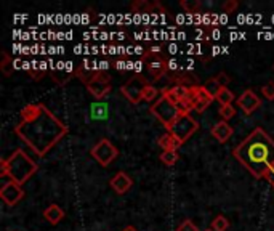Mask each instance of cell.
<instances>
[{
    "label": "cell",
    "instance_id": "6da1fadb",
    "mask_svg": "<svg viewBox=\"0 0 274 231\" xmlns=\"http://www.w3.org/2000/svg\"><path fill=\"white\" fill-rule=\"evenodd\" d=\"M21 120L15 134L37 156H45L68 134V127L44 105H27L21 109Z\"/></svg>",
    "mask_w": 274,
    "mask_h": 231
},
{
    "label": "cell",
    "instance_id": "7a4b0ae2",
    "mask_svg": "<svg viewBox=\"0 0 274 231\" xmlns=\"http://www.w3.org/2000/svg\"><path fill=\"white\" fill-rule=\"evenodd\" d=\"M234 158L256 178H265L274 165V140L256 127L234 148Z\"/></svg>",
    "mask_w": 274,
    "mask_h": 231
},
{
    "label": "cell",
    "instance_id": "3957f363",
    "mask_svg": "<svg viewBox=\"0 0 274 231\" xmlns=\"http://www.w3.org/2000/svg\"><path fill=\"white\" fill-rule=\"evenodd\" d=\"M36 172L37 164L23 149H16L13 154L2 159V162H0V175L10 177V180L20 186L26 183Z\"/></svg>",
    "mask_w": 274,
    "mask_h": 231
},
{
    "label": "cell",
    "instance_id": "277c9868",
    "mask_svg": "<svg viewBox=\"0 0 274 231\" xmlns=\"http://www.w3.org/2000/svg\"><path fill=\"white\" fill-rule=\"evenodd\" d=\"M197 129H199V124H197V120L192 117V116L189 113H182L177 117V120L168 127V132L175 137L178 138L180 141L184 143L188 141L189 138L192 137L197 132Z\"/></svg>",
    "mask_w": 274,
    "mask_h": 231
},
{
    "label": "cell",
    "instance_id": "5b68a950",
    "mask_svg": "<svg viewBox=\"0 0 274 231\" xmlns=\"http://www.w3.org/2000/svg\"><path fill=\"white\" fill-rule=\"evenodd\" d=\"M149 111L153 113L156 117L167 127V129L175 122V120H177L178 116L182 114V111L178 109V106L172 105V103L168 100H165L164 96H160L156 103H153L151 108H149Z\"/></svg>",
    "mask_w": 274,
    "mask_h": 231
},
{
    "label": "cell",
    "instance_id": "8992f818",
    "mask_svg": "<svg viewBox=\"0 0 274 231\" xmlns=\"http://www.w3.org/2000/svg\"><path fill=\"white\" fill-rule=\"evenodd\" d=\"M141 60L144 61V65H146V71L149 74V77L157 82V80H160L164 76H167L168 72V61L165 58H162L160 53H153V51H148V53H144Z\"/></svg>",
    "mask_w": 274,
    "mask_h": 231
},
{
    "label": "cell",
    "instance_id": "52a82bcc",
    "mask_svg": "<svg viewBox=\"0 0 274 231\" xmlns=\"http://www.w3.org/2000/svg\"><path fill=\"white\" fill-rule=\"evenodd\" d=\"M146 85H148V79L141 76V74H137V76L130 77L124 85H122L120 92L128 101L137 105V103L143 100V92L146 89Z\"/></svg>",
    "mask_w": 274,
    "mask_h": 231
},
{
    "label": "cell",
    "instance_id": "ba28073f",
    "mask_svg": "<svg viewBox=\"0 0 274 231\" xmlns=\"http://www.w3.org/2000/svg\"><path fill=\"white\" fill-rule=\"evenodd\" d=\"M91 156L95 158L98 164H101L103 167H108L119 156V151L108 138H103V140H100L91 148Z\"/></svg>",
    "mask_w": 274,
    "mask_h": 231
},
{
    "label": "cell",
    "instance_id": "9c48e42d",
    "mask_svg": "<svg viewBox=\"0 0 274 231\" xmlns=\"http://www.w3.org/2000/svg\"><path fill=\"white\" fill-rule=\"evenodd\" d=\"M87 89H89V92L96 98V100H101V98H104L111 92V77L106 72L98 71L95 80H91V82L87 85Z\"/></svg>",
    "mask_w": 274,
    "mask_h": 231
},
{
    "label": "cell",
    "instance_id": "30bf717a",
    "mask_svg": "<svg viewBox=\"0 0 274 231\" xmlns=\"http://www.w3.org/2000/svg\"><path fill=\"white\" fill-rule=\"evenodd\" d=\"M23 196H24V191H23V188L20 186V185H16L15 182L5 183L2 189H0V198H2V201L10 207L18 204V202L23 199Z\"/></svg>",
    "mask_w": 274,
    "mask_h": 231
},
{
    "label": "cell",
    "instance_id": "8fae6325",
    "mask_svg": "<svg viewBox=\"0 0 274 231\" xmlns=\"http://www.w3.org/2000/svg\"><path fill=\"white\" fill-rule=\"evenodd\" d=\"M237 105L244 111V114L250 116L255 109H258L261 106V100L253 93L252 90H246L241 96L237 98Z\"/></svg>",
    "mask_w": 274,
    "mask_h": 231
},
{
    "label": "cell",
    "instance_id": "7c38bea8",
    "mask_svg": "<svg viewBox=\"0 0 274 231\" xmlns=\"http://www.w3.org/2000/svg\"><path fill=\"white\" fill-rule=\"evenodd\" d=\"M168 84H173V87H197L199 80L194 74L188 72H170L168 74Z\"/></svg>",
    "mask_w": 274,
    "mask_h": 231
},
{
    "label": "cell",
    "instance_id": "4fadbf2b",
    "mask_svg": "<svg viewBox=\"0 0 274 231\" xmlns=\"http://www.w3.org/2000/svg\"><path fill=\"white\" fill-rule=\"evenodd\" d=\"M213 100H215V96L206 89V87L204 85L196 87V108H194V111L204 113L208 106L212 105Z\"/></svg>",
    "mask_w": 274,
    "mask_h": 231
},
{
    "label": "cell",
    "instance_id": "5bb4252c",
    "mask_svg": "<svg viewBox=\"0 0 274 231\" xmlns=\"http://www.w3.org/2000/svg\"><path fill=\"white\" fill-rule=\"evenodd\" d=\"M111 188L114 189L115 193L117 194H125L128 189L132 188V178L127 175L125 172H119V173H115V175L111 178Z\"/></svg>",
    "mask_w": 274,
    "mask_h": 231
},
{
    "label": "cell",
    "instance_id": "9a60e30c",
    "mask_svg": "<svg viewBox=\"0 0 274 231\" xmlns=\"http://www.w3.org/2000/svg\"><path fill=\"white\" fill-rule=\"evenodd\" d=\"M133 13H165L164 7L159 2H146V0H138L132 3Z\"/></svg>",
    "mask_w": 274,
    "mask_h": 231
},
{
    "label": "cell",
    "instance_id": "2e32d148",
    "mask_svg": "<svg viewBox=\"0 0 274 231\" xmlns=\"http://www.w3.org/2000/svg\"><path fill=\"white\" fill-rule=\"evenodd\" d=\"M228 84H229V77L226 76V72H218L215 77H212L210 80H207V82L204 84V87H206V89L215 96L221 89L228 87Z\"/></svg>",
    "mask_w": 274,
    "mask_h": 231
},
{
    "label": "cell",
    "instance_id": "e0dca14e",
    "mask_svg": "<svg viewBox=\"0 0 274 231\" xmlns=\"http://www.w3.org/2000/svg\"><path fill=\"white\" fill-rule=\"evenodd\" d=\"M212 135L217 138L220 143H226L231 138V135H232V127L226 122V120H221V122L213 125Z\"/></svg>",
    "mask_w": 274,
    "mask_h": 231
},
{
    "label": "cell",
    "instance_id": "ac0fdd59",
    "mask_svg": "<svg viewBox=\"0 0 274 231\" xmlns=\"http://www.w3.org/2000/svg\"><path fill=\"white\" fill-rule=\"evenodd\" d=\"M44 217H45V220L48 223L58 225L64 218V210L58 204H51V206H48L44 210Z\"/></svg>",
    "mask_w": 274,
    "mask_h": 231
},
{
    "label": "cell",
    "instance_id": "d6986e66",
    "mask_svg": "<svg viewBox=\"0 0 274 231\" xmlns=\"http://www.w3.org/2000/svg\"><path fill=\"white\" fill-rule=\"evenodd\" d=\"M182 141L178 138H175L170 132H167L160 138H159V146L164 149V151H177V149L182 146Z\"/></svg>",
    "mask_w": 274,
    "mask_h": 231
},
{
    "label": "cell",
    "instance_id": "ffe728a7",
    "mask_svg": "<svg viewBox=\"0 0 274 231\" xmlns=\"http://www.w3.org/2000/svg\"><path fill=\"white\" fill-rule=\"evenodd\" d=\"M96 74H98V69H90L89 66H85V65L79 66V69L75 71V76L82 80L85 85H89L91 80H95Z\"/></svg>",
    "mask_w": 274,
    "mask_h": 231
},
{
    "label": "cell",
    "instance_id": "44dd1931",
    "mask_svg": "<svg viewBox=\"0 0 274 231\" xmlns=\"http://www.w3.org/2000/svg\"><path fill=\"white\" fill-rule=\"evenodd\" d=\"M215 100H217L221 106H226V105H231L232 100H234V93L228 89V87H225V89H221L217 95H215Z\"/></svg>",
    "mask_w": 274,
    "mask_h": 231
},
{
    "label": "cell",
    "instance_id": "7402d4cb",
    "mask_svg": "<svg viewBox=\"0 0 274 231\" xmlns=\"http://www.w3.org/2000/svg\"><path fill=\"white\" fill-rule=\"evenodd\" d=\"M0 71H2L5 76H11L15 71V65L13 60L8 56L7 51H2V63H0Z\"/></svg>",
    "mask_w": 274,
    "mask_h": 231
},
{
    "label": "cell",
    "instance_id": "603a6c76",
    "mask_svg": "<svg viewBox=\"0 0 274 231\" xmlns=\"http://www.w3.org/2000/svg\"><path fill=\"white\" fill-rule=\"evenodd\" d=\"M90 111H91L93 119H106L108 117V108H106V105H103V103H95Z\"/></svg>",
    "mask_w": 274,
    "mask_h": 231
},
{
    "label": "cell",
    "instance_id": "cb8c5ba5",
    "mask_svg": "<svg viewBox=\"0 0 274 231\" xmlns=\"http://www.w3.org/2000/svg\"><path fill=\"white\" fill-rule=\"evenodd\" d=\"M212 230L213 231H226L229 227V222H228V218H226L225 215H217L212 220Z\"/></svg>",
    "mask_w": 274,
    "mask_h": 231
},
{
    "label": "cell",
    "instance_id": "d4e9b609",
    "mask_svg": "<svg viewBox=\"0 0 274 231\" xmlns=\"http://www.w3.org/2000/svg\"><path fill=\"white\" fill-rule=\"evenodd\" d=\"M160 95L165 98V100H168L172 103V105L178 106L180 105V96L177 95V92H175L173 87H165V89L160 90Z\"/></svg>",
    "mask_w": 274,
    "mask_h": 231
},
{
    "label": "cell",
    "instance_id": "484cf974",
    "mask_svg": "<svg viewBox=\"0 0 274 231\" xmlns=\"http://www.w3.org/2000/svg\"><path fill=\"white\" fill-rule=\"evenodd\" d=\"M160 161L164 162L165 165L168 167H172L177 164V161H178V153L177 151H164L160 154Z\"/></svg>",
    "mask_w": 274,
    "mask_h": 231
},
{
    "label": "cell",
    "instance_id": "4316f807",
    "mask_svg": "<svg viewBox=\"0 0 274 231\" xmlns=\"http://www.w3.org/2000/svg\"><path fill=\"white\" fill-rule=\"evenodd\" d=\"M159 92L160 90H157L154 85H146V89H144L143 92V100H146V101H154L157 95H159Z\"/></svg>",
    "mask_w": 274,
    "mask_h": 231
},
{
    "label": "cell",
    "instance_id": "83f0119b",
    "mask_svg": "<svg viewBox=\"0 0 274 231\" xmlns=\"http://www.w3.org/2000/svg\"><path fill=\"white\" fill-rule=\"evenodd\" d=\"M180 5H182V8L186 11V13H197V10L201 8L199 2H188V0H182Z\"/></svg>",
    "mask_w": 274,
    "mask_h": 231
},
{
    "label": "cell",
    "instance_id": "f1b7e54d",
    "mask_svg": "<svg viewBox=\"0 0 274 231\" xmlns=\"http://www.w3.org/2000/svg\"><path fill=\"white\" fill-rule=\"evenodd\" d=\"M220 116L223 117L225 120H229L236 116V109L232 105H226V106H221L220 108Z\"/></svg>",
    "mask_w": 274,
    "mask_h": 231
},
{
    "label": "cell",
    "instance_id": "f546056e",
    "mask_svg": "<svg viewBox=\"0 0 274 231\" xmlns=\"http://www.w3.org/2000/svg\"><path fill=\"white\" fill-rule=\"evenodd\" d=\"M261 93H263L266 100H274V84L270 82V84L261 87Z\"/></svg>",
    "mask_w": 274,
    "mask_h": 231
},
{
    "label": "cell",
    "instance_id": "4dcf8cb0",
    "mask_svg": "<svg viewBox=\"0 0 274 231\" xmlns=\"http://www.w3.org/2000/svg\"><path fill=\"white\" fill-rule=\"evenodd\" d=\"M44 74H45V71H39V65H37V63H34L32 69L29 71V76H31L34 80H40V79L44 77Z\"/></svg>",
    "mask_w": 274,
    "mask_h": 231
},
{
    "label": "cell",
    "instance_id": "1f68e13d",
    "mask_svg": "<svg viewBox=\"0 0 274 231\" xmlns=\"http://www.w3.org/2000/svg\"><path fill=\"white\" fill-rule=\"evenodd\" d=\"M177 231H199V228H197L196 225L192 223L191 220H184V222L178 227Z\"/></svg>",
    "mask_w": 274,
    "mask_h": 231
},
{
    "label": "cell",
    "instance_id": "d6a6232c",
    "mask_svg": "<svg viewBox=\"0 0 274 231\" xmlns=\"http://www.w3.org/2000/svg\"><path fill=\"white\" fill-rule=\"evenodd\" d=\"M237 0H228V2H225V5H223V11L225 13H232V11H234L236 8H237Z\"/></svg>",
    "mask_w": 274,
    "mask_h": 231
},
{
    "label": "cell",
    "instance_id": "836d02e7",
    "mask_svg": "<svg viewBox=\"0 0 274 231\" xmlns=\"http://www.w3.org/2000/svg\"><path fill=\"white\" fill-rule=\"evenodd\" d=\"M265 178H266V180H268V183H270L271 186L274 188V165L271 167V170L268 172V175H266Z\"/></svg>",
    "mask_w": 274,
    "mask_h": 231
},
{
    "label": "cell",
    "instance_id": "e575fe53",
    "mask_svg": "<svg viewBox=\"0 0 274 231\" xmlns=\"http://www.w3.org/2000/svg\"><path fill=\"white\" fill-rule=\"evenodd\" d=\"M124 231H137V230H135V228H133V227H127V228L124 230Z\"/></svg>",
    "mask_w": 274,
    "mask_h": 231
},
{
    "label": "cell",
    "instance_id": "d590c367",
    "mask_svg": "<svg viewBox=\"0 0 274 231\" xmlns=\"http://www.w3.org/2000/svg\"><path fill=\"white\" fill-rule=\"evenodd\" d=\"M206 231H213V230H206Z\"/></svg>",
    "mask_w": 274,
    "mask_h": 231
}]
</instances>
